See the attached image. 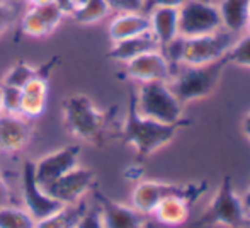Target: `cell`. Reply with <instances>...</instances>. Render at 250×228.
<instances>
[{
    "mask_svg": "<svg viewBox=\"0 0 250 228\" xmlns=\"http://www.w3.org/2000/svg\"><path fill=\"white\" fill-rule=\"evenodd\" d=\"M111 7L109 0H87L83 5L77 7L70 17L79 24H96L111 12Z\"/></svg>",
    "mask_w": 250,
    "mask_h": 228,
    "instance_id": "22",
    "label": "cell"
},
{
    "mask_svg": "<svg viewBox=\"0 0 250 228\" xmlns=\"http://www.w3.org/2000/svg\"><path fill=\"white\" fill-rule=\"evenodd\" d=\"M249 17H250V0H249Z\"/></svg>",
    "mask_w": 250,
    "mask_h": 228,
    "instance_id": "41",
    "label": "cell"
},
{
    "mask_svg": "<svg viewBox=\"0 0 250 228\" xmlns=\"http://www.w3.org/2000/svg\"><path fill=\"white\" fill-rule=\"evenodd\" d=\"M38 75H44L43 66H41V68H36V66H33L31 63L19 62L5 73V77L2 79V85L22 89L31 79H34V77H38Z\"/></svg>",
    "mask_w": 250,
    "mask_h": 228,
    "instance_id": "23",
    "label": "cell"
},
{
    "mask_svg": "<svg viewBox=\"0 0 250 228\" xmlns=\"http://www.w3.org/2000/svg\"><path fill=\"white\" fill-rule=\"evenodd\" d=\"M79 157L80 146L77 145L63 146L56 152L41 157L38 162H34V177H36L38 184L44 187L46 184L65 175L66 172L79 167Z\"/></svg>",
    "mask_w": 250,
    "mask_h": 228,
    "instance_id": "11",
    "label": "cell"
},
{
    "mask_svg": "<svg viewBox=\"0 0 250 228\" xmlns=\"http://www.w3.org/2000/svg\"><path fill=\"white\" fill-rule=\"evenodd\" d=\"M12 196H10V189L9 186H7V182L3 181L2 174H0V208H3V206L7 205H12Z\"/></svg>",
    "mask_w": 250,
    "mask_h": 228,
    "instance_id": "32",
    "label": "cell"
},
{
    "mask_svg": "<svg viewBox=\"0 0 250 228\" xmlns=\"http://www.w3.org/2000/svg\"><path fill=\"white\" fill-rule=\"evenodd\" d=\"M22 94V106L21 114L27 119L40 118L46 109L48 101V80L44 75H38L31 79L26 85L21 89Z\"/></svg>",
    "mask_w": 250,
    "mask_h": 228,
    "instance_id": "15",
    "label": "cell"
},
{
    "mask_svg": "<svg viewBox=\"0 0 250 228\" xmlns=\"http://www.w3.org/2000/svg\"><path fill=\"white\" fill-rule=\"evenodd\" d=\"M223 29L218 5L204 0H186L179 7V36L194 38Z\"/></svg>",
    "mask_w": 250,
    "mask_h": 228,
    "instance_id": "8",
    "label": "cell"
},
{
    "mask_svg": "<svg viewBox=\"0 0 250 228\" xmlns=\"http://www.w3.org/2000/svg\"><path fill=\"white\" fill-rule=\"evenodd\" d=\"M77 228H102L97 209L96 211H87V215L83 216V220L80 222V225Z\"/></svg>",
    "mask_w": 250,
    "mask_h": 228,
    "instance_id": "31",
    "label": "cell"
},
{
    "mask_svg": "<svg viewBox=\"0 0 250 228\" xmlns=\"http://www.w3.org/2000/svg\"><path fill=\"white\" fill-rule=\"evenodd\" d=\"M16 7L9 5V3L0 0V36L9 29V26L12 24L14 17H16Z\"/></svg>",
    "mask_w": 250,
    "mask_h": 228,
    "instance_id": "30",
    "label": "cell"
},
{
    "mask_svg": "<svg viewBox=\"0 0 250 228\" xmlns=\"http://www.w3.org/2000/svg\"><path fill=\"white\" fill-rule=\"evenodd\" d=\"M22 201L24 208L36 222L50 216L63 206L62 203L48 196L44 189L38 184L34 177V162H26L22 167Z\"/></svg>",
    "mask_w": 250,
    "mask_h": 228,
    "instance_id": "10",
    "label": "cell"
},
{
    "mask_svg": "<svg viewBox=\"0 0 250 228\" xmlns=\"http://www.w3.org/2000/svg\"><path fill=\"white\" fill-rule=\"evenodd\" d=\"M150 33L158 41V46L164 48L179 36V9L160 7L148 14Z\"/></svg>",
    "mask_w": 250,
    "mask_h": 228,
    "instance_id": "16",
    "label": "cell"
},
{
    "mask_svg": "<svg viewBox=\"0 0 250 228\" xmlns=\"http://www.w3.org/2000/svg\"><path fill=\"white\" fill-rule=\"evenodd\" d=\"M33 128L22 114H0V152L17 153L31 142Z\"/></svg>",
    "mask_w": 250,
    "mask_h": 228,
    "instance_id": "14",
    "label": "cell"
},
{
    "mask_svg": "<svg viewBox=\"0 0 250 228\" xmlns=\"http://www.w3.org/2000/svg\"><path fill=\"white\" fill-rule=\"evenodd\" d=\"M3 111H2V89H0V114H2Z\"/></svg>",
    "mask_w": 250,
    "mask_h": 228,
    "instance_id": "39",
    "label": "cell"
},
{
    "mask_svg": "<svg viewBox=\"0 0 250 228\" xmlns=\"http://www.w3.org/2000/svg\"><path fill=\"white\" fill-rule=\"evenodd\" d=\"M34 9H36V12L40 14V17L44 21V24H46L48 29H50L51 33L60 26L62 19L65 17V14H63L53 2L43 3V5H34Z\"/></svg>",
    "mask_w": 250,
    "mask_h": 228,
    "instance_id": "28",
    "label": "cell"
},
{
    "mask_svg": "<svg viewBox=\"0 0 250 228\" xmlns=\"http://www.w3.org/2000/svg\"><path fill=\"white\" fill-rule=\"evenodd\" d=\"M179 128V124H165L142 116L136 111L135 94H131L128 114L121 128V140L135 148L140 159H145L172 142Z\"/></svg>",
    "mask_w": 250,
    "mask_h": 228,
    "instance_id": "1",
    "label": "cell"
},
{
    "mask_svg": "<svg viewBox=\"0 0 250 228\" xmlns=\"http://www.w3.org/2000/svg\"><path fill=\"white\" fill-rule=\"evenodd\" d=\"M96 174L85 167H75L65 175L44 186V192L62 205H75L94 187Z\"/></svg>",
    "mask_w": 250,
    "mask_h": 228,
    "instance_id": "9",
    "label": "cell"
},
{
    "mask_svg": "<svg viewBox=\"0 0 250 228\" xmlns=\"http://www.w3.org/2000/svg\"><path fill=\"white\" fill-rule=\"evenodd\" d=\"M186 0H142V9L140 12L148 14L155 9H160V7H172V9H179V7L184 3Z\"/></svg>",
    "mask_w": 250,
    "mask_h": 228,
    "instance_id": "29",
    "label": "cell"
},
{
    "mask_svg": "<svg viewBox=\"0 0 250 228\" xmlns=\"http://www.w3.org/2000/svg\"><path fill=\"white\" fill-rule=\"evenodd\" d=\"M242 203H244V208L250 211V189L244 194V198H242Z\"/></svg>",
    "mask_w": 250,
    "mask_h": 228,
    "instance_id": "35",
    "label": "cell"
},
{
    "mask_svg": "<svg viewBox=\"0 0 250 228\" xmlns=\"http://www.w3.org/2000/svg\"><path fill=\"white\" fill-rule=\"evenodd\" d=\"M53 3H55V5L58 7L63 14H65V16H72L73 10H75V3H73V0H53Z\"/></svg>",
    "mask_w": 250,
    "mask_h": 228,
    "instance_id": "33",
    "label": "cell"
},
{
    "mask_svg": "<svg viewBox=\"0 0 250 228\" xmlns=\"http://www.w3.org/2000/svg\"><path fill=\"white\" fill-rule=\"evenodd\" d=\"M87 211L89 208L83 199L75 205H63L50 216L36 222L34 228H77L83 220V216L87 215Z\"/></svg>",
    "mask_w": 250,
    "mask_h": 228,
    "instance_id": "20",
    "label": "cell"
},
{
    "mask_svg": "<svg viewBox=\"0 0 250 228\" xmlns=\"http://www.w3.org/2000/svg\"><path fill=\"white\" fill-rule=\"evenodd\" d=\"M99 199V220L102 228H150L148 215H143L133 206H126L96 192Z\"/></svg>",
    "mask_w": 250,
    "mask_h": 228,
    "instance_id": "12",
    "label": "cell"
},
{
    "mask_svg": "<svg viewBox=\"0 0 250 228\" xmlns=\"http://www.w3.org/2000/svg\"><path fill=\"white\" fill-rule=\"evenodd\" d=\"M227 65V58L206 65H179L172 72L168 87L182 106L192 101L204 99L216 89Z\"/></svg>",
    "mask_w": 250,
    "mask_h": 228,
    "instance_id": "2",
    "label": "cell"
},
{
    "mask_svg": "<svg viewBox=\"0 0 250 228\" xmlns=\"http://www.w3.org/2000/svg\"><path fill=\"white\" fill-rule=\"evenodd\" d=\"M145 33H150V19L143 12H123L109 24V38L112 43Z\"/></svg>",
    "mask_w": 250,
    "mask_h": 228,
    "instance_id": "18",
    "label": "cell"
},
{
    "mask_svg": "<svg viewBox=\"0 0 250 228\" xmlns=\"http://www.w3.org/2000/svg\"><path fill=\"white\" fill-rule=\"evenodd\" d=\"M2 2H5V3H9V5L16 7V5H19V3H24V2H27V0H2Z\"/></svg>",
    "mask_w": 250,
    "mask_h": 228,
    "instance_id": "37",
    "label": "cell"
},
{
    "mask_svg": "<svg viewBox=\"0 0 250 228\" xmlns=\"http://www.w3.org/2000/svg\"><path fill=\"white\" fill-rule=\"evenodd\" d=\"M227 60L228 63H235L238 66H247V68H250V33L247 36L235 41L233 46L227 53Z\"/></svg>",
    "mask_w": 250,
    "mask_h": 228,
    "instance_id": "26",
    "label": "cell"
},
{
    "mask_svg": "<svg viewBox=\"0 0 250 228\" xmlns=\"http://www.w3.org/2000/svg\"><path fill=\"white\" fill-rule=\"evenodd\" d=\"M242 128H244V133H245V136L250 140V113L247 114V118L244 119V124H242Z\"/></svg>",
    "mask_w": 250,
    "mask_h": 228,
    "instance_id": "34",
    "label": "cell"
},
{
    "mask_svg": "<svg viewBox=\"0 0 250 228\" xmlns=\"http://www.w3.org/2000/svg\"><path fill=\"white\" fill-rule=\"evenodd\" d=\"M214 225H223L230 228L247 227V209L244 208L242 198L235 192L231 177H223L213 201L209 203L201 218L192 223L191 228H206Z\"/></svg>",
    "mask_w": 250,
    "mask_h": 228,
    "instance_id": "4",
    "label": "cell"
},
{
    "mask_svg": "<svg viewBox=\"0 0 250 228\" xmlns=\"http://www.w3.org/2000/svg\"><path fill=\"white\" fill-rule=\"evenodd\" d=\"M160 50L158 46V41L155 40V36L151 33L138 34V36L126 38V40L116 41L112 44L111 51H109L107 57L114 62L119 63H128L129 60L140 57V55L146 53V51Z\"/></svg>",
    "mask_w": 250,
    "mask_h": 228,
    "instance_id": "17",
    "label": "cell"
},
{
    "mask_svg": "<svg viewBox=\"0 0 250 228\" xmlns=\"http://www.w3.org/2000/svg\"><path fill=\"white\" fill-rule=\"evenodd\" d=\"M136 111L142 116L165 124H186L182 118V104L174 96L168 82H145L135 94Z\"/></svg>",
    "mask_w": 250,
    "mask_h": 228,
    "instance_id": "5",
    "label": "cell"
},
{
    "mask_svg": "<svg viewBox=\"0 0 250 228\" xmlns=\"http://www.w3.org/2000/svg\"><path fill=\"white\" fill-rule=\"evenodd\" d=\"M206 192V182L201 184H168V182L142 181L131 192V206L143 215H150L155 206L167 198H182L194 205V201Z\"/></svg>",
    "mask_w": 250,
    "mask_h": 228,
    "instance_id": "6",
    "label": "cell"
},
{
    "mask_svg": "<svg viewBox=\"0 0 250 228\" xmlns=\"http://www.w3.org/2000/svg\"><path fill=\"white\" fill-rule=\"evenodd\" d=\"M63 121L75 138L102 145L109 114L101 111L87 96H72L63 101Z\"/></svg>",
    "mask_w": 250,
    "mask_h": 228,
    "instance_id": "3",
    "label": "cell"
},
{
    "mask_svg": "<svg viewBox=\"0 0 250 228\" xmlns=\"http://www.w3.org/2000/svg\"><path fill=\"white\" fill-rule=\"evenodd\" d=\"M247 29H249V33H250V19H249V24H247Z\"/></svg>",
    "mask_w": 250,
    "mask_h": 228,
    "instance_id": "40",
    "label": "cell"
},
{
    "mask_svg": "<svg viewBox=\"0 0 250 228\" xmlns=\"http://www.w3.org/2000/svg\"><path fill=\"white\" fill-rule=\"evenodd\" d=\"M85 2H87V0H73V3H75V9H77V7H80V5H83Z\"/></svg>",
    "mask_w": 250,
    "mask_h": 228,
    "instance_id": "38",
    "label": "cell"
},
{
    "mask_svg": "<svg viewBox=\"0 0 250 228\" xmlns=\"http://www.w3.org/2000/svg\"><path fill=\"white\" fill-rule=\"evenodd\" d=\"M36 220L26 208L7 205L0 208V228H34Z\"/></svg>",
    "mask_w": 250,
    "mask_h": 228,
    "instance_id": "24",
    "label": "cell"
},
{
    "mask_svg": "<svg viewBox=\"0 0 250 228\" xmlns=\"http://www.w3.org/2000/svg\"><path fill=\"white\" fill-rule=\"evenodd\" d=\"M126 65V75L140 83L168 82L172 77V66L160 50L146 51L140 57L129 60Z\"/></svg>",
    "mask_w": 250,
    "mask_h": 228,
    "instance_id": "13",
    "label": "cell"
},
{
    "mask_svg": "<svg viewBox=\"0 0 250 228\" xmlns=\"http://www.w3.org/2000/svg\"><path fill=\"white\" fill-rule=\"evenodd\" d=\"M2 89V111L7 114H21V106H22V94L21 89L16 87L0 85Z\"/></svg>",
    "mask_w": 250,
    "mask_h": 228,
    "instance_id": "27",
    "label": "cell"
},
{
    "mask_svg": "<svg viewBox=\"0 0 250 228\" xmlns=\"http://www.w3.org/2000/svg\"><path fill=\"white\" fill-rule=\"evenodd\" d=\"M191 203H188L182 198H167L158 203L150 215L162 225L179 227L186 223L189 211H191Z\"/></svg>",
    "mask_w": 250,
    "mask_h": 228,
    "instance_id": "21",
    "label": "cell"
},
{
    "mask_svg": "<svg viewBox=\"0 0 250 228\" xmlns=\"http://www.w3.org/2000/svg\"><path fill=\"white\" fill-rule=\"evenodd\" d=\"M27 2L31 3V7H34V5H43V3H50L53 0H27Z\"/></svg>",
    "mask_w": 250,
    "mask_h": 228,
    "instance_id": "36",
    "label": "cell"
},
{
    "mask_svg": "<svg viewBox=\"0 0 250 228\" xmlns=\"http://www.w3.org/2000/svg\"><path fill=\"white\" fill-rule=\"evenodd\" d=\"M21 31H22L26 36H33V38H43L51 33L34 7H31L22 16V19H21Z\"/></svg>",
    "mask_w": 250,
    "mask_h": 228,
    "instance_id": "25",
    "label": "cell"
},
{
    "mask_svg": "<svg viewBox=\"0 0 250 228\" xmlns=\"http://www.w3.org/2000/svg\"><path fill=\"white\" fill-rule=\"evenodd\" d=\"M223 29L240 34L249 24V0H221L218 5Z\"/></svg>",
    "mask_w": 250,
    "mask_h": 228,
    "instance_id": "19",
    "label": "cell"
},
{
    "mask_svg": "<svg viewBox=\"0 0 250 228\" xmlns=\"http://www.w3.org/2000/svg\"><path fill=\"white\" fill-rule=\"evenodd\" d=\"M237 41V34L227 29L194 38H182V53L179 65H206L227 58V53ZM177 65V66H179Z\"/></svg>",
    "mask_w": 250,
    "mask_h": 228,
    "instance_id": "7",
    "label": "cell"
}]
</instances>
